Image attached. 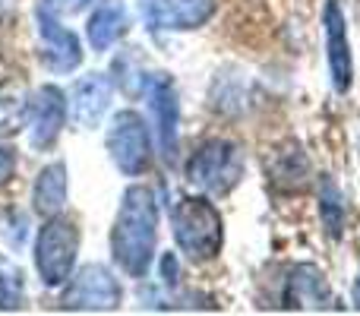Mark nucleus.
Instances as JSON below:
<instances>
[{
  "label": "nucleus",
  "instance_id": "19",
  "mask_svg": "<svg viewBox=\"0 0 360 316\" xmlns=\"http://www.w3.org/2000/svg\"><path fill=\"white\" fill-rule=\"evenodd\" d=\"M13 168H16V156H13V149H0V184L13 174Z\"/></svg>",
  "mask_w": 360,
  "mask_h": 316
},
{
  "label": "nucleus",
  "instance_id": "4",
  "mask_svg": "<svg viewBox=\"0 0 360 316\" xmlns=\"http://www.w3.org/2000/svg\"><path fill=\"white\" fill-rule=\"evenodd\" d=\"M76 253H79V228L63 215L44 218V228L38 231L35 241V266L38 275L48 288L67 285V279L73 275Z\"/></svg>",
  "mask_w": 360,
  "mask_h": 316
},
{
  "label": "nucleus",
  "instance_id": "1",
  "mask_svg": "<svg viewBox=\"0 0 360 316\" xmlns=\"http://www.w3.org/2000/svg\"><path fill=\"white\" fill-rule=\"evenodd\" d=\"M158 244V203L149 187L136 184L124 193L111 228V253L114 263L133 279H143L155 260Z\"/></svg>",
  "mask_w": 360,
  "mask_h": 316
},
{
  "label": "nucleus",
  "instance_id": "11",
  "mask_svg": "<svg viewBox=\"0 0 360 316\" xmlns=\"http://www.w3.org/2000/svg\"><path fill=\"white\" fill-rule=\"evenodd\" d=\"M149 101H152V114H155V133H158V149L168 161H174L177 156V124H180V105H177V92L174 82L165 73L152 76L149 80Z\"/></svg>",
  "mask_w": 360,
  "mask_h": 316
},
{
  "label": "nucleus",
  "instance_id": "3",
  "mask_svg": "<svg viewBox=\"0 0 360 316\" xmlns=\"http://www.w3.org/2000/svg\"><path fill=\"white\" fill-rule=\"evenodd\" d=\"M243 177V152L228 139H209L186 161V180L205 196H224Z\"/></svg>",
  "mask_w": 360,
  "mask_h": 316
},
{
  "label": "nucleus",
  "instance_id": "9",
  "mask_svg": "<svg viewBox=\"0 0 360 316\" xmlns=\"http://www.w3.org/2000/svg\"><path fill=\"white\" fill-rule=\"evenodd\" d=\"M266 177L278 193H304L310 187L313 165L297 139H285L266 156Z\"/></svg>",
  "mask_w": 360,
  "mask_h": 316
},
{
  "label": "nucleus",
  "instance_id": "6",
  "mask_svg": "<svg viewBox=\"0 0 360 316\" xmlns=\"http://www.w3.org/2000/svg\"><path fill=\"white\" fill-rule=\"evenodd\" d=\"M120 298H124V291L105 266H86L73 279H67L60 307H67V310H114Z\"/></svg>",
  "mask_w": 360,
  "mask_h": 316
},
{
  "label": "nucleus",
  "instance_id": "12",
  "mask_svg": "<svg viewBox=\"0 0 360 316\" xmlns=\"http://www.w3.org/2000/svg\"><path fill=\"white\" fill-rule=\"evenodd\" d=\"M108 105H111V82L101 73H89L82 80H76L73 92H70V118L76 127L89 130L105 118Z\"/></svg>",
  "mask_w": 360,
  "mask_h": 316
},
{
  "label": "nucleus",
  "instance_id": "21",
  "mask_svg": "<svg viewBox=\"0 0 360 316\" xmlns=\"http://www.w3.org/2000/svg\"><path fill=\"white\" fill-rule=\"evenodd\" d=\"M86 4H89V0H67L70 10H79V6H86Z\"/></svg>",
  "mask_w": 360,
  "mask_h": 316
},
{
  "label": "nucleus",
  "instance_id": "22",
  "mask_svg": "<svg viewBox=\"0 0 360 316\" xmlns=\"http://www.w3.org/2000/svg\"><path fill=\"white\" fill-rule=\"evenodd\" d=\"M354 304L360 307V275H357V285H354Z\"/></svg>",
  "mask_w": 360,
  "mask_h": 316
},
{
  "label": "nucleus",
  "instance_id": "5",
  "mask_svg": "<svg viewBox=\"0 0 360 316\" xmlns=\"http://www.w3.org/2000/svg\"><path fill=\"white\" fill-rule=\"evenodd\" d=\"M108 152H111L114 165L130 177L149 171L152 165V143H149V130L146 120L136 111H120L114 114L111 130H108Z\"/></svg>",
  "mask_w": 360,
  "mask_h": 316
},
{
  "label": "nucleus",
  "instance_id": "2",
  "mask_svg": "<svg viewBox=\"0 0 360 316\" xmlns=\"http://www.w3.org/2000/svg\"><path fill=\"white\" fill-rule=\"evenodd\" d=\"M171 228L180 253L193 263H209L221 253L224 225L205 196H184L171 212Z\"/></svg>",
  "mask_w": 360,
  "mask_h": 316
},
{
  "label": "nucleus",
  "instance_id": "13",
  "mask_svg": "<svg viewBox=\"0 0 360 316\" xmlns=\"http://www.w3.org/2000/svg\"><path fill=\"white\" fill-rule=\"evenodd\" d=\"M329 285H326L323 272L316 266H297L288 279L285 288V307H310V310H323L332 304Z\"/></svg>",
  "mask_w": 360,
  "mask_h": 316
},
{
  "label": "nucleus",
  "instance_id": "7",
  "mask_svg": "<svg viewBox=\"0 0 360 316\" xmlns=\"http://www.w3.org/2000/svg\"><path fill=\"white\" fill-rule=\"evenodd\" d=\"M63 118H67V99L57 86H41L29 99V143L32 149L48 152L54 149L57 137L63 130Z\"/></svg>",
  "mask_w": 360,
  "mask_h": 316
},
{
  "label": "nucleus",
  "instance_id": "10",
  "mask_svg": "<svg viewBox=\"0 0 360 316\" xmlns=\"http://www.w3.org/2000/svg\"><path fill=\"white\" fill-rule=\"evenodd\" d=\"M326 51H329V73L338 92H348L354 82V63H351V42H348V23L338 6V0L326 4Z\"/></svg>",
  "mask_w": 360,
  "mask_h": 316
},
{
  "label": "nucleus",
  "instance_id": "17",
  "mask_svg": "<svg viewBox=\"0 0 360 316\" xmlns=\"http://www.w3.org/2000/svg\"><path fill=\"white\" fill-rule=\"evenodd\" d=\"M22 304V272L13 260L0 256V310H16Z\"/></svg>",
  "mask_w": 360,
  "mask_h": 316
},
{
  "label": "nucleus",
  "instance_id": "8",
  "mask_svg": "<svg viewBox=\"0 0 360 316\" xmlns=\"http://www.w3.org/2000/svg\"><path fill=\"white\" fill-rule=\"evenodd\" d=\"M35 19H38V32H41V48H44V61H48V67L57 70V73H70V70L79 67L82 44L73 32L60 25V19H57L51 0H41V4H38Z\"/></svg>",
  "mask_w": 360,
  "mask_h": 316
},
{
  "label": "nucleus",
  "instance_id": "15",
  "mask_svg": "<svg viewBox=\"0 0 360 316\" xmlns=\"http://www.w3.org/2000/svg\"><path fill=\"white\" fill-rule=\"evenodd\" d=\"M63 203H67V168L60 161L48 165L35 180V190H32V206L41 218L60 215Z\"/></svg>",
  "mask_w": 360,
  "mask_h": 316
},
{
  "label": "nucleus",
  "instance_id": "16",
  "mask_svg": "<svg viewBox=\"0 0 360 316\" xmlns=\"http://www.w3.org/2000/svg\"><path fill=\"white\" fill-rule=\"evenodd\" d=\"M127 32V13L120 4H101L98 10L89 16L86 35L92 51H108L111 44H117V38Z\"/></svg>",
  "mask_w": 360,
  "mask_h": 316
},
{
  "label": "nucleus",
  "instance_id": "20",
  "mask_svg": "<svg viewBox=\"0 0 360 316\" xmlns=\"http://www.w3.org/2000/svg\"><path fill=\"white\" fill-rule=\"evenodd\" d=\"M10 10H13V0H0V23L10 16Z\"/></svg>",
  "mask_w": 360,
  "mask_h": 316
},
{
  "label": "nucleus",
  "instance_id": "18",
  "mask_svg": "<svg viewBox=\"0 0 360 316\" xmlns=\"http://www.w3.org/2000/svg\"><path fill=\"white\" fill-rule=\"evenodd\" d=\"M319 212H323V225L329 228V234L332 237L342 234L345 206H342V193H338V187L332 180H323V206H319Z\"/></svg>",
  "mask_w": 360,
  "mask_h": 316
},
{
  "label": "nucleus",
  "instance_id": "14",
  "mask_svg": "<svg viewBox=\"0 0 360 316\" xmlns=\"http://www.w3.org/2000/svg\"><path fill=\"white\" fill-rule=\"evenodd\" d=\"M215 13V0H155V23L165 29H199Z\"/></svg>",
  "mask_w": 360,
  "mask_h": 316
}]
</instances>
